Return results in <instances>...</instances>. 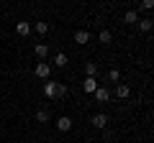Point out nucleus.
Masks as SVG:
<instances>
[{"label":"nucleus","mask_w":154,"mask_h":143,"mask_svg":"<svg viewBox=\"0 0 154 143\" xmlns=\"http://www.w3.org/2000/svg\"><path fill=\"white\" fill-rule=\"evenodd\" d=\"M75 41H77L80 46L90 44V33H88V31H77V33H75Z\"/></svg>","instance_id":"6e6552de"},{"label":"nucleus","mask_w":154,"mask_h":143,"mask_svg":"<svg viewBox=\"0 0 154 143\" xmlns=\"http://www.w3.org/2000/svg\"><path fill=\"white\" fill-rule=\"evenodd\" d=\"M44 95L46 97H57V82H46L44 84Z\"/></svg>","instance_id":"f8f14e48"},{"label":"nucleus","mask_w":154,"mask_h":143,"mask_svg":"<svg viewBox=\"0 0 154 143\" xmlns=\"http://www.w3.org/2000/svg\"><path fill=\"white\" fill-rule=\"evenodd\" d=\"M136 23H139V28H141L144 33H149V31H152V21H149V18H146V21H136Z\"/></svg>","instance_id":"dca6fc26"},{"label":"nucleus","mask_w":154,"mask_h":143,"mask_svg":"<svg viewBox=\"0 0 154 143\" xmlns=\"http://www.w3.org/2000/svg\"><path fill=\"white\" fill-rule=\"evenodd\" d=\"M33 54H36L38 59H46V54H49V46H46V44H36V46H33Z\"/></svg>","instance_id":"0eeeda50"},{"label":"nucleus","mask_w":154,"mask_h":143,"mask_svg":"<svg viewBox=\"0 0 154 143\" xmlns=\"http://www.w3.org/2000/svg\"><path fill=\"white\" fill-rule=\"evenodd\" d=\"M93 95H95V100H98V102H108V100H110V89H108V87H98Z\"/></svg>","instance_id":"7ed1b4c3"},{"label":"nucleus","mask_w":154,"mask_h":143,"mask_svg":"<svg viewBox=\"0 0 154 143\" xmlns=\"http://www.w3.org/2000/svg\"><path fill=\"white\" fill-rule=\"evenodd\" d=\"M36 120L38 123H46V120H49V112H46V110H36Z\"/></svg>","instance_id":"f3484780"},{"label":"nucleus","mask_w":154,"mask_h":143,"mask_svg":"<svg viewBox=\"0 0 154 143\" xmlns=\"http://www.w3.org/2000/svg\"><path fill=\"white\" fill-rule=\"evenodd\" d=\"M141 5L146 8V10H152V8H154V0H141Z\"/></svg>","instance_id":"aec40b11"},{"label":"nucleus","mask_w":154,"mask_h":143,"mask_svg":"<svg viewBox=\"0 0 154 143\" xmlns=\"http://www.w3.org/2000/svg\"><path fill=\"white\" fill-rule=\"evenodd\" d=\"M118 77H121V72H118V69H110V72H108V79H110V82L118 84Z\"/></svg>","instance_id":"a211bd4d"},{"label":"nucleus","mask_w":154,"mask_h":143,"mask_svg":"<svg viewBox=\"0 0 154 143\" xmlns=\"http://www.w3.org/2000/svg\"><path fill=\"white\" fill-rule=\"evenodd\" d=\"M136 21H139V13H136V10H126V16H123V23H128V26H134Z\"/></svg>","instance_id":"9b49d317"},{"label":"nucleus","mask_w":154,"mask_h":143,"mask_svg":"<svg viewBox=\"0 0 154 143\" xmlns=\"http://www.w3.org/2000/svg\"><path fill=\"white\" fill-rule=\"evenodd\" d=\"M16 33L18 36H28V33H31V23L28 21H18L16 23Z\"/></svg>","instance_id":"20e7f679"},{"label":"nucleus","mask_w":154,"mask_h":143,"mask_svg":"<svg viewBox=\"0 0 154 143\" xmlns=\"http://www.w3.org/2000/svg\"><path fill=\"white\" fill-rule=\"evenodd\" d=\"M128 92H131V89H128V84H116V97L126 100V97H128Z\"/></svg>","instance_id":"1a4fd4ad"},{"label":"nucleus","mask_w":154,"mask_h":143,"mask_svg":"<svg viewBox=\"0 0 154 143\" xmlns=\"http://www.w3.org/2000/svg\"><path fill=\"white\" fill-rule=\"evenodd\" d=\"M72 128V118H67V115H62V118H57V130H62V133H67Z\"/></svg>","instance_id":"f03ea898"},{"label":"nucleus","mask_w":154,"mask_h":143,"mask_svg":"<svg viewBox=\"0 0 154 143\" xmlns=\"http://www.w3.org/2000/svg\"><path fill=\"white\" fill-rule=\"evenodd\" d=\"M93 125L100 130V128H105V125H108V118H105L103 112H98V115H93Z\"/></svg>","instance_id":"423d86ee"},{"label":"nucleus","mask_w":154,"mask_h":143,"mask_svg":"<svg viewBox=\"0 0 154 143\" xmlns=\"http://www.w3.org/2000/svg\"><path fill=\"white\" fill-rule=\"evenodd\" d=\"M54 64L59 66V69H62V66H67V54H57L54 56Z\"/></svg>","instance_id":"2eb2a0df"},{"label":"nucleus","mask_w":154,"mask_h":143,"mask_svg":"<svg viewBox=\"0 0 154 143\" xmlns=\"http://www.w3.org/2000/svg\"><path fill=\"white\" fill-rule=\"evenodd\" d=\"M64 95H67V87L64 84H57V97H64Z\"/></svg>","instance_id":"6ab92c4d"},{"label":"nucleus","mask_w":154,"mask_h":143,"mask_svg":"<svg viewBox=\"0 0 154 143\" xmlns=\"http://www.w3.org/2000/svg\"><path fill=\"white\" fill-rule=\"evenodd\" d=\"M33 28H36L38 36H46V33H49V23H46V21H36V26H33Z\"/></svg>","instance_id":"9d476101"},{"label":"nucleus","mask_w":154,"mask_h":143,"mask_svg":"<svg viewBox=\"0 0 154 143\" xmlns=\"http://www.w3.org/2000/svg\"><path fill=\"white\" fill-rule=\"evenodd\" d=\"M85 74H88V77H95V74H98V64H95V61H88V64H85Z\"/></svg>","instance_id":"4468645a"},{"label":"nucleus","mask_w":154,"mask_h":143,"mask_svg":"<svg viewBox=\"0 0 154 143\" xmlns=\"http://www.w3.org/2000/svg\"><path fill=\"white\" fill-rule=\"evenodd\" d=\"M33 72H36V77L46 79V77H49V74H51V66L46 64V61H38V64H36V69H33Z\"/></svg>","instance_id":"f257e3e1"},{"label":"nucleus","mask_w":154,"mask_h":143,"mask_svg":"<svg viewBox=\"0 0 154 143\" xmlns=\"http://www.w3.org/2000/svg\"><path fill=\"white\" fill-rule=\"evenodd\" d=\"M98 41H100L103 46H108L110 41H113V36H110V31H100V33H98Z\"/></svg>","instance_id":"ddd939ff"},{"label":"nucleus","mask_w":154,"mask_h":143,"mask_svg":"<svg viewBox=\"0 0 154 143\" xmlns=\"http://www.w3.org/2000/svg\"><path fill=\"white\" fill-rule=\"evenodd\" d=\"M82 89H85V92H90V95H93L95 89H98V77H88V79L82 82Z\"/></svg>","instance_id":"39448f33"}]
</instances>
